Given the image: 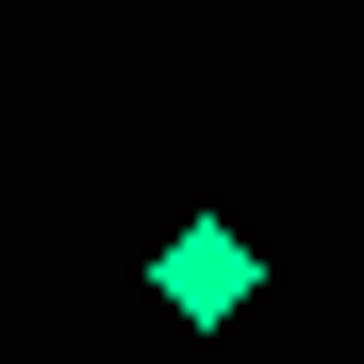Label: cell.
Returning <instances> with one entry per match:
<instances>
[{"label":"cell","instance_id":"cell-1","mask_svg":"<svg viewBox=\"0 0 364 364\" xmlns=\"http://www.w3.org/2000/svg\"><path fill=\"white\" fill-rule=\"evenodd\" d=\"M149 298H166V315H199V331H232V315L265 298V249H249L232 215H182L166 249H149Z\"/></svg>","mask_w":364,"mask_h":364}]
</instances>
